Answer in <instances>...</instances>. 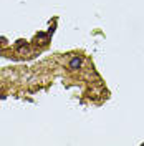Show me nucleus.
<instances>
[{
	"mask_svg": "<svg viewBox=\"0 0 144 146\" xmlns=\"http://www.w3.org/2000/svg\"><path fill=\"white\" fill-rule=\"evenodd\" d=\"M81 63H83V60H81L80 56H75V58H71V62H70V68L76 70V68L81 66Z\"/></svg>",
	"mask_w": 144,
	"mask_h": 146,
	"instance_id": "f257e3e1",
	"label": "nucleus"
}]
</instances>
